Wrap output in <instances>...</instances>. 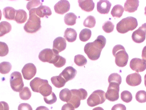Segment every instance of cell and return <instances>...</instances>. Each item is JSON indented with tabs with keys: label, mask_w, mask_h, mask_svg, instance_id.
<instances>
[{
	"label": "cell",
	"mask_w": 146,
	"mask_h": 110,
	"mask_svg": "<svg viewBox=\"0 0 146 110\" xmlns=\"http://www.w3.org/2000/svg\"><path fill=\"white\" fill-rule=\"evenodd\" d=\"M114 28V25L110 21H107L102 25V29L106 33H110L113 32Z\"/></svg>",
	"instance_id": "f35d334b"
},
{
	"label": "cell",
	"mask_w": 146,
	"mask_h": 110,
	"mask_svg": "<svg viewBox=\"0 0 146 110\" xmlns=\"http://www.w3.org/2000/svg\"><path fill=\"white\" fill-rule=\"evenodd\" d=\"M106 43V39L102 35L98 36L93 42L86 44L84 52L88 58L92 61H96L100 58L101 52Z\"/></svg>",
	"instance_id": "6da1fadb"
},
{
	"label": "cell",
	"mask_w": 146,
	"mask_h": 110,
	"mask_svg": "<svg viewBox=\"0 0 146 110\" xmlns=\"http://www.w3.org/2000/svg\"><path fill=\"white\" fill-rule=\"evenodd\" d=\"M18 110H33L31 105L29 103H22L19 105Z\"/></svg>",
	"instance_id": "7bdbcfd3"
},
{
	"label": "cell",
	"mask_w": 146,
	"mask_h": 110,
	"mask_svg": "<svg viewBox=\"0 0 146 110\" xmlns=\"http://www.w3.org/2000/svg\"><path fill=\"white\" fill-rule=\"evenodd\" d=\"M96 22V19L94 17L92 16H89L85 19L83 25L85 27L93 28L95 26Z\"/></svg>",
	"instance_id": "e575fe53"
},
{
	"label": "cell",
	"mask_w": 146,
	"mask_h": 110,
	"mask_svg": "<svg viewBox=\"0 0 146 110\" xmlns=\"http://www.w3.org/2000/svg\"><path fill=\"white\" fill-rule=\"evenodd\" d=\"M12 29L10 23L4 21L0 23V37H2L6 34L9 33Z\"/></svg>",
	"instance_id": "484cf974"
},
{
	"label": "cell",
	"mask_w": 146,
	"mask_h": 110,
	"mask_svg": "<svg viewBox=\"0 0 146 110\" xmlns=\"http://www.w3.org/2000/svg\"><path fill=\"white\" fill-rule=\"evenodd\" d=\"M72 96L70 90L68 88H64L59 93V98L63 102L68 103Z\"/></svg>",
	"instance_id": "4316f807"
},
{
	"label": "cell",
	"mask_w": 146,
	"mask_h": 110,
	"mask_svg": "<svg viewBox=\"0 0 146 110\" xmlns=\"http://www.w3.org/2000/svg\"><path fill=\"white\" fill-rule=\"evenodd\" d=\"M12 65L9 62L4 61L0 63V73L2 74L9 73L12 69Z\"/></svg>",
	"instance_id": "1f68e13d"
},
{
	"label": "cell",
	"mask_w": 146,
	"mask_h": 110,
	"mask_svg": "<svg viewBox=\"0 0 146 110\" xmlns=\"http://www.w3.org/2000/svg\"><path fill=\"white\" fill-rule=\"evenodd\" d=\"M70 91L72 96L67 103L72 104L74 108H78L81 104V100H85L87 98L88 95L87 91L83 88H80L79 89H72Z\"/></svg>",
	"instance_id": "8992f818"
},
{
	"label": "cell",
	"mask_w": 146,
	"mask_h": 110,
	"mask_svg": "<svg viewBox=\"0 0 146 110\" xmlns=\"http://www.w3.org/2000/svg\"><path fill=\"white\" fill-rule=\"evenodd\" d=\"M66 63V59L59 55H57L53 61L52 63L54 66L56 67H61L64 66Z\"/></svg>",
	"instance_id": "4dcf8cb0"
},
{
	"label": "cell",
	"mask_w": 146,
	"mask_h": 110,
	"mask_svg": "<svg viewBox=\"0 0 146 110\" xmlns=\"http://www.w3.org/2000/svg\"><path fill=\"white\" fill-rule=\"evenodd\" d=\"M77 17L74 13H67L64 17V22L67 25L73 26L76 23Z\"/></svg>",
	"instance_id": "83f0119b"
},
{
	"label": "cell",
	"mask_w": 146,
	"mask_h": 110,
	"mask_svg": "<svg viewBox=\"0 0 146 110\" xmlns=\"http://www.w3.org/2000/svg\"><path fill=\"white\" fill-rule=\"evenodd\" d=\"M106 99L105 92L101 90H98L90 95L87 99V103L89 106L94 107L104 103Z\"/></svg>",
	"instance_id": "52a82bcc"
},
{
	"label": "cell",
	"mask_w": 146,
	"mask_h": 110,
	"mask_svg": "<svg viewBox=\"0 0 146 110\" xmlns=\"http://www.w3.org/2000/svg\"><path fill=\"white\" fill-rule=\"evenodd\" d=\"M74 107L72 104L70 103H67L64 104L62 107V110H75Z\"/></svg>",
	"instance_id": "bcb514c9"
},
{
	"label": "cell",
	"mask_w": 146,
	"mask_h": 110,
	"mask_svg": "<svg viewBox=\"0 0 146 110\" xmlns=\"http://www.w3.org/2000/svg\"><path fill=\"white\" fill-rule=\"evenodd\" d=\"M124 11V8L121 5H117L113 7L111 14L113 17L120 18L122 16Z\"/></svg>",
	"instance_id": "f1b7e54d"
},
{
	"label": "cell",
	"mask_w": 146,
	"mask_h": 110,
	"mask_svg": "<svg viewBox=\"0 0 146 110\" xmlns=\"http://www.w3.org/2000/svg\"><path fill=\"white\" fill-rule=\"evenodd\" d=\"M77 73V71L75 69L72 67L69 66L64 69L59 75L62 77L67 82L74 79Z\"/></svg>",
	"instance_id": "2e32d148"
},
{
	"label": "cell",
	"mask_w": 146,
	"mask_h": 110,
	"mask_svg": "<svg viewBox=\"0 0 146 110\" xmlns=\"http://www.w3.org/2000/svg\"><path fill=\"white\" fill-rule=\"evenodd\" d=\"M36 110H49V109L45 106H40L38 107Z\"/></svg>",
	"instance_id": "c3c4849f"
},
{
	"label": "cell",
	"mask_w": 146,
	"mask_h": 110,
	"mask_svg": "<svg viewBox=\"0 0 146 110\" xmlns=\"http://www.w3.org/2000/svg\"><path fill=\"white\" fill-rule=\"evenodd\" d=\"M109 83H116L121 84L122 82V78L121 75L118 74L114 73H112L109 76L108 78Z\"/></svg>",
	"instance_id": "d590c367"
},
{
	"label": "cell",
	"mask_w": 146,
	"mask_h": 110,
	"mask_svg": "<svg viewBox=\"0 0 146 110\" xmlns=\"http://www.w3.org/2000/svg\"><path fill=\"white\" fill-rule=\"evenodd\" d=\"M34 92L40 93L44 97H48L52 92V88L46 79L39 78L35 82L34 85Z\"/></svg>",
	"instance_id": "5b68a950"
},
{
	"label": "cell",
	"mask_w": 146,
	"mask_h": 110,
	"mask_svg": "<svg viewBox=\"0 0 146 110\" xmlns=\"http://www.w3.org/2000/svg\"><path fill=\"white\" fill-rule=\"evenodd\" d=\"M19 95L21 99L22 100H29L32 96V93L29 88L27 87H25L20 91Z\"/></svg>",
	"instance_id": "d6a6232c"
},
{
	"label": "cell",
	"mask_w": 146,
	"mask_h": 110,
	"mask_svg": "<svg viewBox=\"0 0 146 110\" xmlns=\"http://www.w3.org/2000/svg\"><path fill=\"white\" fill-rule=\"evenodd\" d=\"M29 17L24 27V30L29 33H34L41 28L40 18L37 16L35 8L29 11Z\"/></svg>",
	"instance_id": "7a4b0ae2"
},
{
	"label": "cell",
	"mask_w": 146,
	"mask_h": 110,
	"mask_svg": "<svg viewBox=\"0 0 146 110\" xmlns=\"http://www.w3.org/2000/svg\"><path fill=\"white\" fill-rule=\"evenodd\" d=\"M36 67L33 63L26 64L22 69V73L25 79L30 80L36 73Z\"/></svg>",
	"instance_id": "7c38bea8"
},
{
	"label": "cell",
	"mask_w": 146,
	"mask_h": 110,
	"mask_svg": "<svg viewBox=\"0 0 146 110\" xmlns=\"http://www.w3.org/2000/svg\"><path fill=\"white\" fill-rule=\"evenodd\" d=\"M146 36V23H145L133 33L131 38L133 41L139 44L142 43L145 41Z\"/></svg>",
	"instance_id": "30bf717a"
},
{
	"label": "cell",
	"mask_w": 146,
	"mask_h": 110,
	"mask_svg": "<svg viewBox=\"0 0 146 110\" xmlns=\"http://www.w3.org/2000/svg\"><path fill=\"white\" fill-rule=\"evenodd\" d=\"M113 54L115 57V64L117 66L123 67L127 65L129 57L123 46L120 45L115 46L113 48Z\"/></svg>",
	"instance_id": "3957f363"
},
{
	"label": "cell",
	"mask_w": 146,
	"mask_h": 110,
	"mask_svg": "<svg viewBox=\"0 0 146 110\" xmlns=\"http://www.w3.org/2000/svg\"><path fill=\"white\" fill-rule=\"evenodd\" d=\"M126 81L131 86H137L141 83L142 78L141 75L138 73L131 74L127 77Z\"/></svg>",
	"instance_id": "e0dca14e"
},
{
	"label": "cell",
	"mask_w": 146,
	"mask_h": 110,
	"mask_svg": "<svg viewBox=\"0 0 146 110\" xmlns=\"http://www.w3.org/2000/svg\"><path fill=\"white\" fill-rule=\"evenodd\" d=\"M35 10L36 14L40 18H43L46 16H50L52 14L50 8L46 5H40L38 8H35Z\"/></svg>",
	"instance_id": "44dd1931"
},
{
	"label": "cell",
	"mask_w": 146,
	"mask_h": 110,
	"mask_svg": "<svg viewBox=\"0 0 146 110\" xmlns=\"http://www.w3.org/2000/svg\"><path fill=\"white\" fill-rule=\"evenodd\" d=\"M66 42L65 39L62 37H58L55 38L53 41V50L55 53H59L66 49Z\"/></svg>",
	"instance_id": "9a60e30c"
},
{
	"label": "cell",
	"mask_w": 146,
	"mask_h": 110,
	"mask_svg": "<svg viewBox=\"0 0 146 110\" xmlns=\"http://www.w3.org/2000/svg\"><path fill=\"white\" fill-rule=\"evenodd\" d=\"M44 100L45 102L48 104H52L55 103L57 100V97L55 95V94L54 92H52V93L48 97H44Z\"/></svg>",
	"instance_id": "b9f144b4"
},
{
	"label": "cell",
	"mask_w": 146,
	"mask_h": 110,
	"mask_svg": "<svg viewBox=\"0 0 146 110\" xmlns=\"http://www.w3.org/2000/svg\"><path fill=\"white\" fill-rule=\"evenodd\" d=\"M9 106L4 101L0 102V110H9Z\"/></svg>",
	"instance_id": "f6af8a7d"
},
{
	"label": "cell",
	"mask_w": 146,
	"mask_h": 110,
	"mask_svg": "<svg viewBox=\"0 0 146 110\" xmlns=\"http://www.w3.org/2000/svg\"><path fill=\"white\" fill-rule=\"evenodd\" d=\"M135 99L140 103L146 102V91L143 90L138 91L135 95Z\"/></svg>",
	"instance_id": "74e56055"
},
{
	"label": "cell",
	"mask_w": 146,
	"mask_h": 110,
	"mask_svg": "<svg viewBox=\"0 0 146 110\" xmlns=\"http://www.w3.org/2000/svg\"><path fill=\"white\" fill-rule=\"evenodd\" d=\"M28 15L27 13L23 9L16 10L15 21L18 24H23L27 20Z\"/></svg>",
	"instance_id": "7402d4cb"
},
{
	"label": "cell",
	"mask_w": 146,
	"mask_h": 110,
	"mask_svg": "<svg viewBox=\"0 0 146 110\" xmlns=\"http://www.w3.org/2000/svg\"><path fill=\"white\" fill-rule=\"evenodd\" d=\"M139 6L138 0H127L124 4V10L128 13H134L137 10Z\"/></svg>",
	"instance_id": "d6986e66"
},
{
	"label": "cell",
	"mask_w": 146,
	"mask_h": 110,
	"mask_svg": "<svg viewBox=\"0 0 146 110\" xmlns=\"http://www.w3.org/2000/svg\"><path fill=\"white\" fill-rule=\"evenodd\" d=\"M121 99L124 102L128 103L131 102L132 99V95L130 91H124L121 93Z\"/></svg>",
	"instance_id": "8d00e7d4"
},
{
	"label": "cell",
	"mask_w": 146,
	"mask_h": 110,
	"mask_svg": "<svg viewBox=\"0 0 146 110\" xmlns=\"http://www.w3.org/2000/svg\"><path fill=\"white\" fill-rule=\"evenodd\" d=\"M42 2H41L40 1H31L27 3L26 7L28 10L30 11L33 9L36 8V7L38 8L40 5H42Z\"/></svg>",
	"instance_id": "60d3db41"
},
{
	"label": "cell",
	"mask_w": 146,
	"mask_h": 110,
	"mask_svg": "<svg viewBox=\"0 0 146 110\" xmlns=\"http://www.w3.org/2000/svg\"><path fill=\"white\" fill-rule=\"evenodd\" d=\"M92 110H104L103 108H102L101 107H96L95 108H94Z\"/></svg>",
	"instance_id": "681fc988"
},
{
	"label": "cell",
	"mask_w": 146,
	"mask_h": 110,
	"mask_svg": "<svg viewBox=\"0 0 146 110\" xmlns=\"http://www.w3.org/2000/svg\"><path fill=\"white\" fill-rule=\"evenodd\" d=\"M130 67L131 70L137 73L142 72L146 70V61L138 58L132 59L130 63Z\"/></svg>",
	"instance_id": "4fadbf2b"
},
{
	"label": "cell",
	"mask_w": 146,
	"mask_h": 110,
	"mask_svg": "<svg viewBox=\"0 0 146 110\" xmlns=\"http://www.w3.org/2000/svg\"><path fill=\"white\" fill-rule=\"evenodd\" d=\"M70 4L68 1L61 0L55 4L54 9L56 13L63 15L69 11Z\"/></svg>",
	"instance_id": "5bb4252c"
},
{
	"label": "cell",
	"mask_w": 146,
	"mask_h": 110,
	"mask_svg": "<svg viewBox=\"0 0 146 110\" xmlns=\"http://www.w3.org/2000/svg\"><path fill=\"white\" fill-rule=\"evenodd\" d=\"M145 15L146 16V6L145 8Z\"/></svg>",
	"instance_id": "f5cc1de1"
},
{
	"label": "cell",
	"mask_w": 146,
	"mask_h": 110,
	"mask_svg": "<svg viewBox=\"0 0 146 110\" xmlns=\"http://www.w3.org/2000/svg\"><path fill=\"white\" fill-rule=\"evenodd\" d=\"M78 2L79 7L86 12H91L95 7V4L92 0H79Z\"/></svg>",
	"instance_id": "ffe728a7"
},
{
	"label": "cell",
	"mask_w": 146,
	"mask_h": 110,
	"mask_svg": "<svg viewBox=\"0 0 146 110\" xmlns=\"http://www.w3.org/2000/svg\"><path fill=\"white\" fill-rule=\"evenodd\" d=\"M142 57L146 61V46L143 48L142 53Z\"/></svg>",
	"instance_id": "7dc6e473"
},
{
	"label": "cell",
	"mask_w": 146,
	"mask_h": 110,
	"mask_svg": "<svg viewBox=\"0 0 146 110\" xmlns=\"http://www.w3.org/2000/svg\"><path fill=\"white\" fill-rule=\"evenodd\" d=\"M9 52L8 45L3 42L0 41V57L6 56Z\"/></svg>",
	"instance_id": "ab89813d"
},
{
	"label": "cell",
	"mask_w": 146,
	"mask_h": 110,
	"mask_svg": "<svg viewBox=\"0 0 146 110\" xmlns=\"http://www.w3.org/2000/svg\"><path fill=\"white\" fill-rule=\"evenodd\" d=\"M51 81L54 86L57 88H61L65 85L66 81L61 75L52 77Z\"/></svg>",
	"instance_id": "d4e9b609"
},
{
	"label": "cell",
	"mask_w": 146,
	"mask_h": 110,
	"mask_svg": "<svg viewBox=\"0 0 146 110\" xmlns=\"http://www.w3.org/2000/svg\"><path fill=\"white\" fill-rule=\"evenodd\" d=\"M74 62L78 66H83L87 63V59L82 55H77L74 57Z\"/></svg>",
	"instance_id": "836d02e7"
},
{
	"label": "cell",
	"mask_w": 146,
	"mask_h": 110,
	"mask_svg": "<svg viewBox=\"0 0 146 110\" xmlns=\"http://www.w3.org/2000/svg\"><path fill=\"white\" fill-rule=\"evenodd\" d=\"M16 10L11 7H7L4 8L3 13L4 17L8 20H15Z\"/></svg>",
	"instance_id": "cb8c5ba5"
},
{
	"label": "cell",
	"mask_w": 146,
	"mask_h": 110,
	"mask_svg": "<svg viewBox=\"0 0 146 110\" xmlns=\"http://www.w3.org/2000/svg\"><path fill=\"white\" fill-rule=\"evenodd\" d=\"M111 110H126V107L123 104L119 103L113 106Z\"/></svg>",
	"instance_id": "ee69618b"
},
{
	"label": "cell",
	"mask_w": 146,
	"mask_h": 110,
	"mask_svg": "<svg viewBox=\"0 0 146 110\" xmlns=\"http://www.w3.org/2000/svg\"><path fill=\"white\" fill-rule=\"evenodd\" d=\"M10 86L12 89L16 92H20L24 87L22 75L18 71H14L10 75Z\"/></svg>",
	"instance_id": "ba28073f"
},
{
	"label": "cell",
	"mask_w": 146,
	"mask_h": 110,
	"mask_svg": "<svg viewBox=\"0 0 146 110\" xmlns=\"http://www.w3.org/2000/svg\"><path fill=\"white\" fill-rule=\"evenodd\" d=\"M92 32L88 29H84L80 32L79 39L82 41L86 42L91 38Z\"/></svg>",
	"instance_id": "f546056e"
},
{
	"label": "cell",
	"mask_w": 146,
	"mask_h": 110,
	"mask_svg": "<svg viewBox=\"0 0 146 110\" xmlns=\"http://www.w3.org/2000/svg\"><path fill=\"white\" fill-rule=\"evenodd\" d=\"M57 55L58 54L55 53L53 49H45L40 52L38 55V58L42 62H48L52 63L54 57Z\"/></svg>",
	"instance_id": "8fae6325"
},
{
	"label": "cell",
	"mask_w": 146,
	"mask_h": 110,
	"mask_svg": "<svg viewBox=\"0 0 146 110\" xmlns=\"http://www.w3.org/2000/svg\"><path fill=\"white\" fill-rule=\"evenodd\" d=\"M111 6V3L109 1L101 0L97 3V10L101 14H108Z\"/></svg>",
	"instance_id": "ac0fdd59"
},
{
	"label": "cell",
	"mask_w": 146,
	"mask_h": 110,
	"mask_svg": "<svg viewBox=\"0 0 146 110\" xmlns=\"http://www.w3.org/2000/svg\"><path fill=\"white\" fill-rule=\"evenodd\" d=\"M2 18V13H1V10L0 9V21L1 20Z\"/></svg>",
	"instance_id": "816d5d0a"
},
{
	"label": "cell",
	"mask_w": 146,
	"mask_h": 110,
	"mask_svg": "<svg viewBox=\"0 0 146 110\" xmlns=\"http://www.w3.org/2000/svg\"><path fill=\"white\" fill-rule=\"evenodd\" d=\"M106 92V99L111 102L117 101L119 98V85L116 83H110Z\"/></svg>",
	"instance_id": "9c48e42d"
},
{
	"label": "cell",
	"mask_w": 146,
	"mask_h": 110,
	"mask_svg": "<svg viewBox=\"0 0 146 110\" xmlns=\"http://www.w3.org/2000/svg\"><path fill=\"white\" fill-rule=\"evenodd\" d=\"M144 84H145V86L146 87V74L144 76Z\"/></svg>",
	"instance_id": "f907efd6"
},
{
	"label": "cell",
	"mask_w": 146,
	"mask_h": 110,
	"mask_svg": "<svg viewBox=\"0 0 146 110\" xmlns=\"http://www.w3.org/2000/svg\"><path fill=\"white\" fill-rule=\"evenodd\" d=\"M138 22L134 17H128L122 19L117 24V30L118 33H126L128 31H133L138 26Z\"/></svg>",
	"instance_id": "277c9868"
},
{
	"label": "cell",
	"mask_w": 146,
	"mask_h": 110,
	"mask_svg": "<svg viewBox=\"0 0 146 110\" xmlns=\"http://www.w3.org/2000/svg\"><path fill=\"white\" fill-rule=\"evenodd\" d=\"M64 37L67 41L73 42L77 39V33L74 29L67 28L64 32Z\"/></svg>",
	"instance_id": "603a6c76"
}]
</instances>
